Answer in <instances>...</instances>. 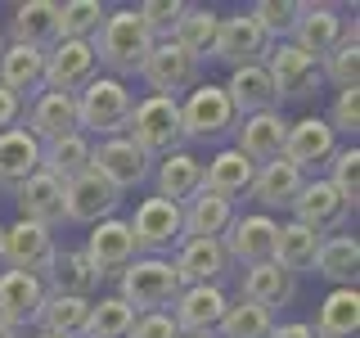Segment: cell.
<instances>
[{
	"mask_svg": "<svg viewBox=\"0 0 360 338\" xmlns=\"http://www.w3.org/2000/svg\"><path fill=\"white\" fill-rule=\"evenodd\" d=\"M90 50H95V63L108 68L104 77H140L144 59L153 50V37L144 32V23L135 18V9H108V18L99 23V32L90 37Z\"/></svg>",
	"mask_w": 360,
	"mask_h": 338,
	"instance_id": "6da1fadb",
	"label": "cell"
},
{
	"mask_svg": "<svg viewBox=\"0 0 360 338\" xmlns=\"http://www.w3.org/2000/svg\"><path fill=\"white\" fill-rule=\"evenodd\" d=\"M77 131L95 135V140H112V135H127L131 127V113H135V90L117 77H104L99 73L95 82H86L77 90Z\"/></svg>",
	"mask_w": 360,
	"mask_h": 338,
	"instance_id": "7a4b0ae2",
	"label": "cell"
},
{
	"mask_svg": "<svg viewBox=\"0 0 360 338\" xmlns=\"http://www.w3.org/2000/svg\"><path fill=\"white\" fill-rule=\"evenodd\" d=\"M180 293L172 257H135V262L117 275V298L127 302L135 315H153V311H172Z\"/></svg>",
	"mask_w": 360,
	"mask_h": 338,
	"instance_id": "3957f363",
	"label": "cell"
},
{
	"mask_svg": "<svg viewBox=\"0 0 360 338\" xmlns=\"http://www.w3.org/2000/svg\"><path fill=\"white\" fill-rule=\"evenodd\" d=\"M176 104H180V131L194 144H217L239 127L230 95H225L217 82H198L185 99H176Z\"/></svg>",
	"mask_w": 360,
	"mask_h": 338,
	"instance_id": "277c9868",
	"label": "cell"
},
{
	"mask_svg": "<svg viewBox=\"0 0 360 338\" xmlns=\"http://www.w3.org/2000/svg\"><path fill=\"white\" fill-rule=\"evenodd\" d=\"M127 140H131L144 158H167V154H176L180 144H185V131H180V104H176V99H162V95L135 99Z\"/></svg>",
	"mask_w": 360,
	"mask_h": 338,
	"instance_id": "5b68a950",
	"label": "cell"
},
{
	"mask_svg": "<svg viewBox=\"0 0 360 338\" xmlns=\"http://www.w3.org/2000/svg\"><path fill=\"white\" fill-rule=\"evenodd\" d=\"M127 225H131V239H135L140 257H172L185 244V234H180V208L158 199V194L135 203V217Z\"/></svg>",
	"mask_w": 360,
	"mask_h": 338,
	"instance_id": "8992f818",
	"label": "cell"
},
{
	"mask_svg": "<svg viewBox=\"0 0 360 338\" xmlns=\"http://www.w3.org/2000/svg\"><path fill=\"white\" fill-rule=\"evenodd\" d=\"M59 257L54 230H41L32 221H14L9 230H0V266L5 270H22V275L50 280V266Z\"/></svg>",
	"mask_w": 360,
	"mask_h": 338,
	"instance_id": "52a82bcc",
	"label": "cell"
},
{
	"mask_svg": "<svg viewBox=\"0 0 360 338\" xmlns=\"http://www.w3.org/2000/svg\"><path fill=\"white\" fill-rule=\"evenodd\" d=\"M266 77H270V86H275V99L279 104H288V99H311L315 90L324 86V77H320V63L311 59V54H302L292 41H279V45H270L266 50Z\"/></svg>",
	"mask_w": 360,
	"mask_h": 338,
	"instance_id": "ba28073f",
	"label": "cell"
},
{
	"mask_svg": "<svg viewBox=\"0 0 360 338\" xmlns=\"http://www.w3.org/2000/svg\"><path fill=\"white\" fill-rule=\"evenodd\" d=\"M90 172L104 176L117 194H131L153 176V158H144L127 135H112V140L90 144Z\"/></svg>",
	"mask_w": 360,
	"mask_h": 338,
	"instance_id": "9c48e42d",
	"label": "cell"
},
{
	"mask_svg": "<svg viewBox=\"0 0 360 338\" xmlns=\"http://www.w3.org/2000/svg\"><path fill=\"white\" fill-rule=\"evenodd\" d=\"M140 77H144V86H149L153 95L185 99L189 90L202 82V63H194L185 50H176L172 41H153V50H149V59H144Z\"/></svg>",
	"mask_w": 360,
	"mask_h": 338,
	"instance_id": "30bf717a",
	"label": "cell"
},
{
	"mask_svg": "<svg viewBox=\"0 0 360 338\" xmlns=\"http://www.w3.org/2000/svg\"><path fill=\"white\" fill-rule=\"evenodd\" d=\"M275 234H279L275 217H266V212H243V217H234L230 230L221 234V248L234 266L252 270L262 262H275Z\"/></svg>",
	"mask_w": 360,
	"mask_h": 338,
	"instance_id": "8fae6325",
	"label": "cell"
},
{
	"mask_svg": "<svg viewBox=\"0 0 360 338\" xmlns=\"http://www.w3.org/2000/svg\"><path fill=\"white\" fill-rule=\"evenodd\" d=\"M225 307H230V298H225V289L221 284H194V289H180L176 293V302H172V325H176V334H185V338H212L217 334V325H221V315Z\"/></svg>",
	"mask_w": 360,
	"mask_h": 338,
	"instance_id": "7c38bea8",
	"label": "cell"
},
{
	"mask_svg": "<svg viewBox=\"0 0 360 338\" xmlns=\"http://www.w3.org/2000/svg\"><path fill=\"white\" fill-rule=\"evenodd\" d=\"M292 221L307 225L324 239V234H342L347 217H352V208H347L342 199H338V189L329 185L324 176H307V185H302V194L292 199Z\"/></svg>",
	"mask_w": 360,
	"mask_h": 338,
	"instance_id": "4fadbf2b",
	"label": "cell"
},
{
	"mask_svg": "<svg viewBox=\"0 0 360 338\" xmlns=\"http://www.w3.org/2000/svg\"><path fill=\"white\" fill-rule=\"evenodd\" d=\"M338 154V135L329 131V122L324 118H297L288 122V135H284V163H292L302 176H311L315 167H329V158Z\"/></svg>",
	"mask_w": 360,
	"mask_h": 338,
	"instance_id": "5bb4252c",
	"label": "cell"
},
{
	"mask_svg": "<svg viewBox=\"0 0 360 338\" xmlns=\"http://www.w3.org/2000/svg\"><path fill=\"white\" fill-rule=\"evenodd\" d=\"M99 77L95 50L90 41H54L45 50V90H59V95H77L86 82Z\"/></svg>",
	"mask_w": 360,
	"mask_h": 338,
	"instance_id": "9a60e30c",
	"label": "cell"
},
{
	"mask_svg": "<svg viewBox=\"0 0 360 338\" xmlns=\"http://www.w3.org/2000/svg\"><path fill=\"white\" fill-rule=\"evenodd\" d=\"M117 208H122V194L95 172H86V176H77V180L63 185V221L99 225V221L117 217Z\"/></svg>",
	"mask_w": 360,
	"mask_h": 338,
	"instance_id": "2e32d148",
	"label": "cell"
},
{
	"mask_svg": "<svg viewBox=\"0 0 360 338\" xmlns=\"http://www.w3.org/2000/svg\"><path fill=\"white\" fill-rule=\"evenodd\" d=\"M86 262L95 266V275L99 280H108V275H122L135 257V239H131V225L122 221V217H108V221H99V225H90V239H86Z\"/></svg>",
	"mask_w": 360,
	"mask_h": 338,
	"instance_id": "e0dca14e",
	"label": "cell"
},
{
	"mask_svg": "<svg viewBox=\"0 0 360 338\" xmlns=\"http://www.w3.org/2000/svg\"><path fill=\"white\" fill-rule=\"evenodd\" d=\"M288 41L297 45L302 54H311V59L320 63L329 50H338V45L347 41L342 9H333V5H302V14H297V23H292V37Z\"/></svg>",
	"mask_w": 360,
	"mask_h": 338,
	"instance_id": "ac0fdd59",
	"label": "cell"
},
{
	"mask_svg": "<svg viewBox=\"0 0 360 338\" xmlns=\"http://www.w3.org/2000/svg\"><path fill=\"white\" fill-rule=\"evenodd\" d=\"M266 50H270V41L257 32V23L248 18V14H230V18H221V27H217V45H212V59H221L225 68H252V63H266Z\"/></svg>",
	"mask_w": 360,
	"mask_h": 338,
	"instance_id": "d6986e66",
	"label": "cell"
},
{
	"mask_svg": "<svg viewBox=\"0 0 360 338\" xmlns=\"http://www.w3.org/2000/svg\"><path fill=\"white\" fill-rule=\"evenodd\" d=\"M22 131H27L37 144L72 135L77 131V99L59 95V90H41L32 104H22Z\"/></svg>",
	"mask_w": 360,
	"mask_h": 338,
	"instance_id": "ffe728a7",
	"label": "cell"
},
{
	"mask_svg": "<svg viewBox=\"0 0 360 338\" xmlns=\"http://www.w3.org/2000/svg\"><path fill=\"white\" fill-rule=\"evenodd\" d=\"M176 280L180 289H194V284H221L230 275V257H225L221 239H185L172 253Z\"/></svg>",
	"mask_w": 360,
	"mask_h": 338,
	"instance_id": "44dd1931",
	"label": "cell"
},
{
	"mask_svg": "<svg viewBox=\"0 0 360 338\" xmlns=\"http://www.w3.org/2000/svg\"><path fill=\"white\" fill-rule=\"evenodd\" d=\"M45 280L37 275H22V270H0V325H9V330H27V325H37L41 315V302H45Z\"/></svg>",
	"mask_w": 360,
	"mask_h": 338,
	"instance_id": "7402d4cb",
	"label": "cell"
},
{
	"mask_svg": "<svg viewBox=\"0 0 360 338\" xmlns=\"http://www.w3.org/2000/svg\"><path fill=\"white\" fill-rule=\"evenodd\" d=\"M234 149H239L252 167H266L284 154V135H288V118L284 113H257V118H243V127H234Z\"/></svg>",
	"mask_w": 360,
	"mask_h": 338,
	"instance_id": "603a6c76",
	"label": "cell"
},
{
	"mask_svg": "<svg viewBox=\"0 0 360 338\" xmlns=\"http://www.w3.org/2000/svg\"><path fill=\"white\" fill-rule=\"evenodd\" d=\"M302 185H307V176H302L292 163H284V158H275V163H266V167H257V172H252L248 199H257V203H262V212L270 217V212H288L292 199L302 194Z\"/></svg>",
	"mask_w": 360,
	"mask_h": 338,
	"instance_id": "cb8c5ba5",
	"label": "cell"
},
{
	"mask_svg": "<svg viewBox=\"0 0 360 338\" xmlns=\"http://www.w3.org/2000/svg\"><path fill=\"white\" fill-rule=\"evenodd\" d=\"M59 41V5L54 0H22L9 18V45H27V50H50Z\"/></svg>",
	"mask_w": 360,
	"mask_h": 338,
	"instance_id": "d4e9b609",
	"label": "cell"
},
{
	"mask_svg": "<svg viewBox=\"0 0 360 338\" xmlns=\"http://www.w3.org/2000/svg\"><path fill=\"white\" fill-rule=\"evenodd\" d=\"M14 203H18V221H32V225H41V230L63 225V185L45 172L22 180L14 189Z\"/></svg>",
	"mask_w": 360,
	"mask_h": 338,
	"instance_id": "484cf974",
	"label": "cell"
},
{
	"mask_svg": "<svg viewBox=\"0 0 360 338\" xmlns=\"http://www.w3.org/2000/svg\"><path fill=\"white\" fill-rule=\"evenodd\" d=\"M0 86L14 99H22V104H32L45 90V54L5 41V54H0Z\"/></svg>",
	"mask_w": 360,
	"mask_h": 338,
	"instance_id": "4316f807",
	"label": "cell"
},
{
	"mask_svg": "<svg viewBox=\"0 0 360 338\" xmlns=\"http://www.w3.org/2000/svg\"><path fill=\"white\" fill-rule=\"evenodd\" d=\"M153 180H158V199L185 208V203L202 189V158H194L189 149H176V154L158 158Z\"/></svg>",
	"mask_w": 360,
	"mask_h": 338,
	"instance_id": "83f0119b",
	"label": "cell"
},
{
	"mask_svg": "<svg viewBox=\"0 0 360 338\" xmlns=\"http://www.w3.org/2000/svg\"><path fill=\"white\" fill-rule=\"evenodd\" d=\"M234 104V118H257V113H275L279 99H275V86H270L266 68L252 63V68H234L230 82L221 86Z\"/></svg>",
	"mask_w": 360,
	"mask_h": 338,
	"instance_id": "f1b7e54d",
	"label": "cell"
},
{
	"mask_svg": "<svg viewBox=\"0 0 360 338\" xmlns=\"http://www.w3.org/2000/svg\"><path fill=\"white\" fill-rule=\"evenodd\" d=\"M234 217H239L234 203H225L217 194H207V189H198V194L180 208V234H185V239H221V234L230 230Z\"/></svg>",
	"mask_w": 360,
	"mask_h": 338,
	"instance_id": "f546056e",
	"label": "cell"
},
{
	"mask_svg": "<svg viewBox=\"0 0 360 338\" xmlns=\"http://www.w3.org/2000/svg\"><path fill=\"white\" fill-rule=\"evenodd\" d=\"M41 172V144L32 140L22 127H9L0 131V189L14 194L27 176Z\"/></svg>",
	"mask_w": 360,
	"mask_h": 338,
	"instance_id": "4dcf8cb0",
	"label": "cell"
},
{
	"mask_svg": "<svg viewBox=\"0 0 360 338\" xmlns=\"http://www.w3.org/2000/svg\"><path fill=\"white\" fill-rule=\"evenodd\" d=\"M252 172H257V167L230 144V149H221L212 163H202V189H207V194H217V199H225V203H234V199L248 194Z\"/></svg>",
	"mask_w": 360,
	"mask_h": 338,
	"instance_id": "1f68e13d",
	"label": "cell"
},
{
	"mask_svg": "<svg viewBox=\"0 0 360 338\" xmlns=\"http://www.w3.org/2000/svg\"><path fill=\"white\" fill-rule=\"evenodd\" d=\"M217 27H221V14L207 5H185V14H180V23L172 27V41L176 50H185L194 63L212 59V45H217Z\"/></svg>",
	"mask_w": 360,
	"mask_h": 338,
	"instance_id": "d6a6232c",
	"label": "cell"
},
{
	"mask_svg": "<svg viewBox=\"0 0 360 338\" xmlns=\"http://www.w3.org/2000/svg\"><path fill=\"white\" fill-rule=\"evenodd\" d=\"M311 270L320 280H329L333 289H352L356 284V270H360V244H356V234H324Z\"/></svg>",
	"mask_w": 360,
	"mask_h": 338,
	"instance_id": "836d02e7",
	"label": "cell"
},
{
	"mask_svg": "<svg viewBox=\"0 0 360 338\" xmlns=\"http://www.w3.org/2000/svg\"><path fill=\"white\" fill-rule=\"evenodd\" d=\"M239 298L257 302V307L275 311V307H288L292 298H297V280L288 275V270H279L275 262H262L252 270H243V293Z\"/></svg>",
	"mask_w": 360,
	"mask_h": 338,
	"instance_id": "e575fe53",
	"label": "cell"
},
{
	"mask_svg": "<svg viewBox=\"0 0 360 338\" xmlns=\"http://www.w3.org/2000/svg\"><path fill=\"white\" fill-rule=\"evenodd\" d=\"M315 338H356L360 334V293L352 289H329V298L320 302L315 315Z\"/></svg>",
	"mask_w": 360,
	"mask_h": 338,
	"instance_id": "d590c367",
	"label": "cell"
},
{
	"mask_svg": "<svg viewBox=\"0 0 360 338\" xmlns=\"http://www.w3.org/2000/svg\"><path fill=\"white\" fill-rule=\"evenodd\" d=\"M41 172L54 176L59 185H68V180H77V176H86V172H90V140H86L82 131H72V135H63V140L41 144Z\"/></svg>",
	"mask_w": 360,
	"mask_h": 338,
	"instance_id": "8d00e7d4",
	"label": "cell"
},
{
	"mask_svg": "<svg viewBox=\"0 0 360 338\" xmlns=\"http://www.w3.org/2000/svg\"><path fill=\"white\" fill-rule=\"evenodd\" d=\"M45 289H50V293H68V298H95L99 275H95V266L86 262L82 248H59V257H54V266H50Z\"/></svg>",
	"mask_w": 360,
	"mask_h": 338,
	"instance_id": "74e56055",
	"label": "cell"
},
{
	"mask_svg": "<svg viewBox=\"0 0 360 338\" xmlns=\"http://www.w3.org/2000/svg\"><path fill=\"white\" fill-rule=\"evenodd\" d=\"M86 315H90V298L45 293L37 325H41V334H50V338H82L86 334Z\"/></svg>",
	"mask_w": 360,
	"mask_h": 338,
	"instance_id": "f35d334b",
	"label": "cell"
},
{
	"mask_svg": "<svg viewBox=\"0 0 360 338\" xmlns=\"http://www.w3.org/2000/svg\"><path fill=\"white\" fill-rule=\"evenodd\" d=\"M315 253H320V234L315 230H307V225H297V221L279 225V234H275V266L279 270H288L292 280L307 275L315 266Z\"/></svg>",
	"mask_w": 360,
	"mask_h": 338,
	"instance_id": "ab89813d",
	"label": "cell"
},
{
	"mask_svg": "<svg viewBox=\"0 0 360 338\" xmlns=\"http://www.w3.org/2000/svg\"><path fill=\"white\" fill-rule=\"evenodd\" d=\"M131 325H135V311L117 298V293L90 298V315H86V334L82 338H131Z\"/></svg>",
	"mask_w": 360,
	"mask_h": 338,
	"instance_id": "60d3db41",
	"label": "cell"
},
{
	"mask_svg": "<svg viewBox=\"0 0 360 338\" xmlns=\"http://www.w3.org/2000/svg\"><path fill=\"white\" fill-rule=\"evenodd\" d=\"M270 330H275V311L257 307V302L248 298H234L230 307H225L217 334L221 338H270Z\"/></svg>",
	"mask_w": 360,
	"mask_h": 338,
	"instance_id": "b9f144b4",
	"label": "cell"
},
{
	"mask_svg": "<svg viewBox=\"0 0 360 338\" xmlns=\"http://www.w3.org/2000/svg\"><path fill=\"white\" fill-rule=\"evenodd\" d=\"M320 77L333 90H360V41H356V23H347V41L320 59Z\"/></svg>",
	"mask_w": 360,
	"mask_h": 338,
	"instance_id": "7bdbcfd3",
	"label": "cell"
},
{
	"mask_svg": "<svg viewBox=\"0 0 360 338\" xmlns=\"http://www.w3.org/2000/svg\"><path fill=\"white\" fill-rule=\"evenodd\" d=\"M297 14H302L297 0H257V5L248 9V18L257 23V32H262L270 45H279V41L292 37V23H297Z\"/></svg>",
	"mask_w": 360,
	"mask_h": 338,
	"instance_id": "ee69618b",
	"label": "cell"
},
{
	"mask_svg": "<svg viewBox=\"0 0 360 338\" xmlns=\"http://www.w3.org/2000/svg\"><path fill=\"white\" fill-rule=\"evenodd\" d=\"M104 18L108 9L99 0H68V5H59V41H90Z\"/></svg>",
	"mask_w": 360,
	"mask_h": 338,
	"instance_id": "f6af8a7d",
	"label": "cell"
},
{
	"mask_svg": "<svg viewBox=\"0 0 360 338\" xmlns=\"http://www.w3.org/2000/svg\"><path fill=\"white\" fill-rule=\"evenodd\" d=\"M329 185L338 189V199L347 203V208L356 212V203H360V149L356 144H338V154L329 158Z\"/></svg>",
	"mask_w": 360,
	"mask_h": 338,
	"instance_id": "bcb514c9",
	"label": "cell"
},
{
	"mask_svg": "<svg viewBox=\"0 0 360 338\" xmlns=\"http://www.w3.org/2000/svg\"><path fill=\"white\" fill-rule=\"evenodd\" d=\"M180 14H185V0H144V5H135V18L144 23V32H149L153 41L172 37V27L180 23Z\"/></svg>",
	"mask_w": 360,
	"mask_h": 338,
	"instance_id": "7dc6e473",
	"label": "cell"
},
{
	"mask_svg": "<svg viewBox=\"0 0 360 338\" xmlns=\"http://www.w3.org/2000/svg\"><path fill=\"white\" fill-rule=\"evenodd\" d=\"M329 131L333 135H352L360 131V90H333V108H329Z\"/></svg>",
	"mask_w": 360,
	"mask_h": 338,
	"instance_id": "c3c4849f",
	"label": "cell"
},
{
	"mask_svg": "<svg viewBox=\"0 0 360 338\" xmlns=\"http://www.w3.org/2000/svg\"><path fill=\"white\" fill-rule=\"evenodd\" d=\"M131 338H180V334H176V325H172L167 311H153V315H135Z\"/></svg>",
	"mask_w": 360,
	"mask_h": 338,
	"instance_id": "681fc988",
	"label": "cell"
},
{
	"mask_svg": "<svg viewBox=\"0 0 360 338\" xmlns=\"http://www.w3.org/2000/svg\"><path fill=\"white\" fill-rule=\"evenodd\" d=\"M18 122H22V99H14L5 86H0V131L18 127Z\"/></svg>",
	"mask_w": 360,
	"mask_h": 338,
	"instance_id": "f907efd6",
	"label": "cell"
},
{
	"mask_svg": "<svg viewBox=\"0 0 360 338\" xmlns=\"http://www.w3.org/2000/svg\"><path fill=\"white\" fill-rule=\"evenodd\" d=\"M270 338H315V330H311L307 320H288V325H275Z\"/></svg>",
	"mask_w": 360,
	"mask_h": 338,
	"instance_id": "816d5d0a",
	"label": "cell"
},
{
	"mask_svg": "<svg viewBox=\"0 0 360 338\" xmlns=\"http://www.w3.org/2000/svg\"><path fill=\"white\" fill-rule=\"evenodd\" d=\"M0 338H22L18 330H9V325H0Z\"/></svg>",
	"mask_w": 360,
	"mask_h": 338,
	"instance_id": "f5cc1de1",
	"label": "cell"
},
{
	"mask_svg": "<svg viewBox=\"0 0 360 338\" xmlns=\"http://www.w3.org/2000/svg\"><path fill=\"white\" fill-rule=\"evenodd\" d=\"M0 54H5V37H0Z\"/></svg>",
	"mask_w": 360,
	"mask_h": 338,
	"instance_id": "db71d44e",
	"label": "cell"
},
{
	"mask_svg": "<svg viewBox=\"0 0 360 338\" xmlns=\"http://www.w3.org/2000/svg\"><path fill=\"white\" fill-rule=\"evenodd\" d=\"M37 338H50V334H37Z\"/></svg>",
	"mask_w": 360,
	"mask_h": 338,
	"instance_id": "11a10c76",
	"label": "cell"
},
{
	"mask_svg": "<svg viewBox=\"0 0 360 338\" xmlns=\"http://www.w3.org/2000/svg\"><path fill=\"white\" fill-rule=\"evenodd\" d=\"M180 338H185V334H180Z\"/></svg>",
	"mask_w": 360,
	"mask_h": 338,
	"instance_id": "9f6ffc18",
	"label": "cell"
}]
</instances>
